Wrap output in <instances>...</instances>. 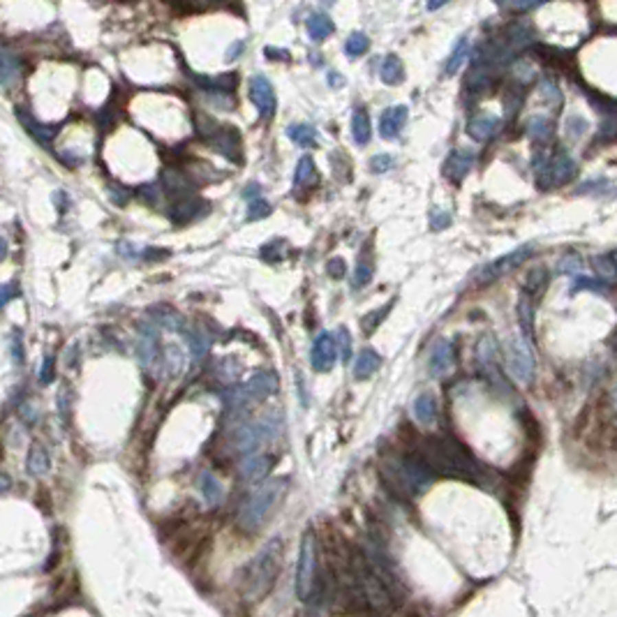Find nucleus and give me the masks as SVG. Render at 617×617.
<instances>
[{"label":"nucleus","instance_id":"f03ea898","mask_svg":"<svg viewBox=\"0 0 617 617\" xmlns=\"http://www.w3.org/2000/svg\"><path fill=\"white\" fill-rule=\"evenodd\" d=\"M386 483L393 488V493L403 495V497H416L423 491H428L435 476L430 469L418 460L416 456H396L384 460L381 465Z\"/></svg>","mask_w":617,"mask_h":617},{"label":"nucleus","instance_id":"f257e3e1","mask_svg":"<svg viewBox=\"0 0 617 617\" xmlns=\"http://www.w3.org/2000/svg\"><path fill=\"white\" fill-rule=\"evenodd\" d=\"M418 460L430 469V474H444L453 476V479H465L481 483L486 479V469L474 460L472 453L456 442L453 437H435V440H425L418 451Z\"/></svg>","mask_w":617,"mask_h":617},{"label":"nucleus","instance_id":"a211bd4d","mask_svg":"<svg viewBox=\"0 0 617 617\" xmlns=\"http://www.w3.org/2000/svg\"><path fill=\"white\" fill-rule=\"evenodd\" d=\"M412 414H414L416 421L423 423V425L435 423V418H437V400H435V396H432V393H421V396L414 400V405H412Z\"/></svg>","mask_w":617,"mask_h":617},{"label":"nucleus","instance_id":"a878e982","mask_svg":"<svg viewBox=\"0 0 617 617\" xmlns=\"http://www.w3.org/2000/svg\"><path fill=\"white\" fill-rule=\"evenodd\" d=\"M467 58H469V40H467V37H462V40H458L456 49L451 51V58L447 63V67H444V74H447V76L456 74Z\"/></svg>","mask_w":617,"mask_h":617},{"label":"nucleus","instance_id":"393cba45","mask_svg":"<svg viewBox=\"0 0 617 617\" xmlns=\"http://www.w3.org/2000/svg\"><path fill=\"white\" fill-rule=\"evenodd\" d=\"M546 282H548V271L543 269V266H537V269L530 271V276L525 278V287H523V294L525 296H537L541 294Z\"/></svg>","mask_w":617,"mask_h":617},{"label":"nucleus","instance_id":"7ed1b4c3","mask_svg":"<svg viewBox=\"0 0 617 617\" xmlns=\"http://www.w3.org/2000/svg\"><path fill=\"white\" fill-rule=\"evenodd\" d=\"M280 571V539L266 546V548L254 557V562L245 569L243 578V596L245 599H262L269 594Z\"/></svg>","mask_w":617,"mask_h":617},{"label":"nucleus","instance_id":"9d476101","mask_svg":"<svg viewBox=\"0 0 617 617\" xmlns=\"http://www.w3.org/2000/svg\"><path fill=\"white\" fill-rule=\"evenodd\" d=\"M250 100L254 102V106H257L264 118H271L276 113V106H278L276 91H273L271 81L266 76H254L250 81Z\"/></svg>","mask_w":617,"mask_h":617},{"label":"nucleus","instance_id":"20e7f679","mask_svg":"<svg viewBox=\"0 0 617 617\" xmlns=\"http://www.w3.org/2000/svg\"><path fill=\"white\" fill-rule=\"evenodd\" d=\"M284 479H271L262 483L257 491L250 493V497L243 502L238 511V523L247 532H257L259 527L264 525V520L269 518V513L276 508L278 500L282 497L284 493Z\"/></svg>","mask_w":617,"mask_h":617},{"label":"nucleus","instance_id":"9b49d317","mask_svg":"<svg viewBox=\"0 0 617 617\" xmlns=\"http://www.w3.org/2000/svg\"><path fill=\"white\" fill-rule=\"evenodd\" d=\"M335 356H338V349H335L333 338H330V333H326V330H322L315 338L313 352H310L313 368L317 372H328L335 363Z\"/></svg>","mask_w":617,"mask_h":617},{"label":"nucleus","instance_id":"c03bdc74","mask_svg":"<svg viewBox=\"0 0 617 617\" xmlns=\"http://www.w3.org/2000/svg\"><path fill=\"white\" fill-rule=\"evenodd\" d=\"M264 54L269 56V58H280V60H287L289 58V51L287 49H273V47H266L264 49Z\"/></svg>","mask_w":617,"mask_h":617},{"label":"nucleus","instance_id":"4c0bfd02","mask_svg":"<svg viewBox=\"0 0 617 617\" xmlns=\"http://www.w3.org/2000/svg\"><path fill=\"white\" fill-rule=\"evenodd\" d=\"M335 349H340L342 361L352 359V335H349V330L345 326H340V330H338V347Z\"/></svg>","mask_w":617,"mask_h":617},{"label":"nucleus","instance_id":"09e8293b","mask_svg":"<svg viewBox=\"0 0 617 617\" xmlns=\"http://www.w3.org/2000/svg\"><path fill=\"white\" fill-rule=\"evenodd\" d=\"M243 194H245V197H254V194H257V186H254V188H250V190H245V192H243Z\"/></svg>","mask_w":617,"mask_h":617},{"label":"nucleus","instance_id":"de8ad7c7","mask_svg":"<svg viewBox=\"0 0 617 617\" xmlns=\"http://www.w3.org/2000/svg\"><path fill=\"white\" fill-rule=\"evenodd\" d=\"M328 84L333 86V88H338V86L345 84V79H342V76H338V72H328Z\"/></svg>","mask_w":617,"mask_h":617},{"label":"nucleus","instance_id":"2eb2a0df","mask_svg":"<svg viewBox=\"0 0 617 617\" xmlns=\"http://www.w3.org/2000/svg\"><path fill=\"white\" fill-rule=\"evenodd\" d=\"M500 116H495V113H479V116L469 118L467 123V135L476 139V142H488L491 137L497 135L500 130Z\"/></svg>","mask_w":617,"mask_h":617},{"label":"nucleus","instance_id":"f3484780","mask_svg":"<svg viewBox=\"0 0 617 617\" xmlns=\"http://www.w3.org/2000/svg\"><path fill=\"white\" fill-rule=\"evenodd\" d=\"M271 465H273L271 458H266L262 453L245 456L243 460H240V474H243V479H247V481H259L269 474Z\"/></svg>","mask_w":617,"mask_h":617},{"label":"nucleus","instance_id":"423d86ee","mask_svg":"<svg viewBox=\"0 0 617 617\" xmlns=\"http://www.w3.org/2000/svg\"><path fill=\"white\" fill-rule=\"evenodd\" d=\"M578 174L576 160L564 150H557L550 160H543V171H539V186L541 188H555L564 186Z\"/></svg>","mask_w":617,"mask_h":617},{"label":"nucleus","instance_id":"c756f323","mask_svg":"<svg viewBox=\"0 0 617 617\" xmlns=\"http://www.w3.org/2000/svg\"><path fill=\"white\" fill-rule=\"evenodd\" d=\"M368 49H370V40H368L363 33H354V35L347 37L345 54L349 56V58H359V56H363Z\"/></svg>","mask_w":617,"mask_h":617},{"label":"nucleus","instance_id":"412c9836","mask_svg":"<svg viewBox=\"0 0 617 617\" xmlns=\"http://www.w3.org/2000/svg\"><path fill=\"white\" fill-rule=\"evenodd\" d=\"M352 137L359 146H366L372 137V125L370 116H368L366 109H356L352 116Z\"/></svg>","mask_w":617,"mask_h":617},{"label":"nucleus","instance_id":"0eeeda50","mask_svg":"<svg viewBox=\"0 0 617 617\" xmlns=\"http://www.w3.org/2000/svg\"><path fill=\"white\" fill-rule=\"evenodd\" d=\"M506 366L508 372L516 377L520 384H530L534 379V356L530 352V345L523 338H511L506 345Z\"/></svg>","mask_w":617,"mask_h":617},{"label":"nucleus","instance_id":"72a5a7b5","mask_svg":"<svg viewBox=\"0 0 617 617\" xmlns=\"http://www.w3.org/2000/svg\"><path fill=\"white\" fill-rule=\"evenodd\" d=\"M527 135H530L532 139H550V135H552L550 123L548 120H543L541 116L532 118L530 123H527Z\"/></svg>","mask_w":617,"mask_h":617},{"label":"nucleus","instance_id":"5701e85b","mask_svg":"<svg viewBox=\"0 0 617 617\" xmlns=\"http://www.w3.org/2000/svg\"><path fill=\"white\" fill-rule=\"evenodd\" d=\"M315 181H317L315 160L310 155H303L301 160H298V167H296V174H294V186L296 188H310Z\"/></svg>","mask_w":617,"mask_h":617},{"label":"nucleus","instance_id":"c9c22d12","mask_svg":"<svg viewBox=\"0 0 617 617\" xmlns=\"http://www.w3.org/2000/svg\"><path fill=\"white\" fill-rule=\"evenodd\" d=\"M269 213H271L269 201H264V199H254V201L247 203V222H254V220H259V218H266V215H269Z\"/></svg>","mask_w":617,"mask_h":617},{"label":"nucleus","instance_id":"37998d69","mask_svg":"<svg viewBox=\"0 0 617 617\" xmlns=\"http://www.w3.org/2000/svg\"><path fill=\"white\" fill-rule=\"evenodd\" d=\"M326 271H328V276H330V278H342V276H345V271H347V266H345V262H342L340 257H333V259H330V262H328Z\"/></svg>","mask_w":617,"mask_h":617},{"label":"nucleus","instance_id":"4be33fe9","mask_svg":"<svg viewBox=\"0 0 617 617\" xmlns=\"http://www.w3.org/2000/svg\"><path fill=\"white\" fill-rule=\"evenodd\" d=\"M379 76H381V81L389 84V86L400 84V81L405 79L403 60H400L398 56H386L384 63H381V67H379Z\"/></svg>","mask_w":617,"mask_h":617},{"label":"nucleus","instance_id":"bb28decb","mask_svg":"<svg viewBox=\"0 0 617 617\" xmlns=\"http://www.w3.org/2000/svg\"><path fill=\"white\" fill-rule=\"evenodd\" d=\"M289 139L301 148H313L317 142V130L313 125H291L287 130Z\"/></svg>","mask_w":617,"mask_h":617},{"label":"nucleus","instance_id":"e433bc0d","mask_svg":"<svg viewBox=\"0 0 617 617\" xmlns=\"http://www.w3.org/2000/svg\"><path fill=\"white\" fill-rule=\"evenodd\" d=\"M201 203H203V201H192V199L181 201V203H178V206H176V211L171 213V215H174L176 220H190V218H194V215H197V208H199Z\"/></svg>","mask_w":617,"mask_h":617},{"label":"nucleus","instance_id":"b1692460","mask_svg":"<svg viewBox=\"0 0 617 617\" xmlns=\"http://www.w3.org/2000/svg\"><path fill=\"white\" fill-rule=\"evenodd\" d=\"M532 298L530 296H520L518 301V322L520 330H523V340H532L534 335V315H532Z\"/></svg>","mask_w":617,"mask_h":617},{"label":"nucleus","instance_id":"6e6552de","mask_svg":"<svg viewBox=\"0 0 617 617\" xmlns=\"http://www.w3.org/2000/svg\"><path fill=\"white\" fill-rule=\"evenodd\" d=\"M532 252H534V245H523V247H518V250L504 254V257L495 259V262H491L488 266H483V269L476 273V282H479V284L495 282V280H500L502 276H506V273L516 271L518 266L523 264Z\"/></svg>","mask_w":617,"mask_h":617},{"label":"nucleus","instance_id":"ea45409f","mask_svg":"<svg viewBox=\"0 0 617 617\" xmlns=\"http://www.w3.org/2000/svg\"><path fill=\"white\" fill-rule=\"evenodd\" d=\"M451 225V213L447 211H435L430 215V227L435 229V232H440V229L449 227Z\"/></svg>","mask_w":617,"mask_h":617},{"label":"nucleus","instance_id":"58836bf2","mask_svg":"<svg viewBox=\"0 0 617 617\" xmlns=\"http://www.w3.org/2000/svg\"><path fill=\"white\" fill-rule=\"evenodd\" d=\"M488 86H491V81H488V74L483 72H474L472 76H469V84L467 88L472 91L474 95H483L488 91Z\"/></svg>","mask_w":617,"mask_h":617},{"label":"nucleus","instance_id":"7c9ffc66","mask_svg":"<svg viewBox=\"0 0 617 617\" xmlns=\"http://www.w3.org/2000/svg\"><path fill=\"white\" fill-rule=\"evenodd\" d=\"M372 262L370 259H361L359 264H356V271H354V280H352V287L359 289V287H366L368 282L372 280Z\"/></svg>","mask_w":617,"mask_h":617},{"label":"nucleus","instance_id":"ddd939ff","mask_svg":"<svg viewBox=\"0 0 617 617\" xmlns=\"http://www.w3.org/2000/svg\"><path fill=\"white\" fill-rule=\"evenodd\" d=\"M240 391H243L245 400H264L278 391V377L271 370H262V372L252 374Z\"/></svg>","mask_w":617,"mask_h":617},{"label":"nucleus","instance_id":"1a4fd4ad","mask_svg":"<svg viewBox=\"0 0 617 617\" xmlns=\"http://www.w3.org/2000/svg\"><path fill=\"white\" fill-rule=\"evenodd\" d=\"M208 142L218 153L229 157L232 162H240L243 148H240V137L234 127H218V130L208 132Z\"/></svg>","mask_w":617,"mask_h":617},{"label":"nucleus","instance_id":"49530a36","mask_svg":"<svg viewBox=\"0 0 617 617\" xmlns=\"http://www.w3.org/2000/svg\"><path fill=\"white\" fill-rule=\"evenodd\" d=\"M240 49H243V42H234V44H232V47H229V51H227V58H229V60L238 58Z\"/></svg>","mask_w":617,"mask_h":617},{"label":"nucleus","instance_id":"cd10ccee","mask_svg":"<svg viewBox=\"0 0 617 617\" xmlns=\"http://www.w3.org/2000/svg\"><path fill=\"white\" fill-rule=\"evenodd\" d=\"M199 486H201L203 500H206L208 504H218V502L222 500V486H220V481L215 479L211 472H203L201 474Z\"/></svg>","mask_w":617,"mask_h":617},{"label":"nucleus","instance_id":"f8f14e48","mask_svg":"<svg viewBox=\"0 0 617 617\" xmlns=\"http://www.w3.org/2000/svg\"><path fill=\"white\" fill-rule=\"evenodd\" d=\"M474 162H476L474 150H469V148H456L449 155L447 164H444V176H447L451 183H462V178H465L469 171H472Z\"/></svg>","mask_w":617,"mask_h":617},{"label":"nucleus","instance_id":"4468645a","mask_svg":"<svg viewBox=\"0 0 617 617\" xmlns=\"http://www.w3.org/2000/svg\"><path fill=\"white\" fill-rule=\"evenodd\" d=\"M407 116H410V109L403 106V104L386 109L379 118V135L384 139H396L400 135V130H403L405 123H407Z\"/></svg>","mask_w":617,"mask_h":617},{"label":"nucleus","instance_id":"39448f33","mask_svg":"<svg viewBox=\"0 0 617 617\" xmlns=\"http://www.w3.org/2000/svg\"><path fill=\"white\" fill-rule=\"evenodd\" d=\"M317 581V548L313 532H305L301 539V552H298V569H296V594L298 599L308 603Z\"/></svg>","mask_w":617,"mask_h":617},{"label":"nucleus","instance_id":"a19ab883","mask_svg":"<svg viewBox=\"0 0 617 617\" xmlns=\"http://www.w3.org/2000/svg\"><path fill=\"white\" fill-rule=\"evenodd\" d=\"M391 305H393V303H386V305H384V308H381V310H379V313H372V317H368V319L363 322V326H366V330H368V333H372V330H374V326H377V324H379L381 319H384V315H386V313H389V310H391Z\"/></svg>","mask_w":617,"mask_h":617},{"label":"nucleus","instance_id":"c85d7f7f","mask_svg":"<svg viewBox=\"0 0 617 617\" xmlns=\"http://www.w3.org/2000/svg\"><path fill=\"white\" fill-rule=\"evenodd\" d=\"M534 40V33L527 23H516L508 28V47L516 49V47H525Z\"/></svg>","mask_w":617,"mask_h":617},{"label":"nucleus","instance_id":"2f4dec72","mask_svg":"<svg viewBox=\"0 0 617 617\" xmlns=\"http://www.w3.org/2000/svg\"><path fill=\"white\" fill-rule=\"evenodd\" d=\"M574 291L578 289H592V291H601V294H608L610 291V282H603L601 278H585V276H578L574 278V287H571Z\"/></svg>","mask_w":617,"mask_h":617},{"label":"nucleus","instance_id":"f704fd0d","mask_svg":"<svg viewBox=\"0 0 617 617\" xmlns=\"http://www.w3.org/2000/svg\"><path fill=\"white\" fill-rule=\"evenodd\" d=\"M594 266L596 271H599V276L606 280V282H610V280L615 278V266H613V254H603V257H596L594 259Z\"/></svg>","mask_w":617,"mask_h":617},{"label":"nucleus","instance_id":"aec40b11","mask_svg":"<svg viewBox=\"0 0 617 617\" xmlns=\"http://www.w3.org/2000/svg\"><path fill=\"white\" fill-rule=\"evenodd\" d=\"M305 25H308V35L313 37L315 42L326 40V37L335 30L333 21H330V19L324 14V12H315V14H310L308 16V23H305Z\"/></svg>","mask_w":617,"mask_h":617},{"label":"nucleus","instance_id":"6ab92c4d","mask_svg":"<svg viewBox=\"0 0 617 617\" xmlns=\"http://www.w3.org/2000/svg\"><path fill=\"white\" fill-rule=\"evenodd\" d=\"M379 368V354L372 347H366L363 352H359V359L354 361V377L356 379H368L374 370Z\"/></svg>","mask_w":617,"mask_h":617},{"label":"nucleus","instance_id":"473e14b6","mask_svg":"<svg viewBox=\"0 0 617 617\" xmlns=\"http://www.w3.org/2000/svg\"><path fill=\"white\" fill-rule=\"evenodd\" d=\"M188 342H190V349H192L194 359H201V356L208 352V345H211L206 338V333H201V330H190Z\"/></svg>","mask_w":617,"mask_h":617},{"label":"nucleus","instance_id":"a18cd8bd","mask_svg":"<svg viewBox=\"0 0 617 617\" xmlns=\"http://www.w3.org/2000/svg\"><path fill=\"white\" fill-rule=\"evenodd\" d=\"M576 269H581V259H567V262L559 264V271H564V273H571Z\"/></svg>","mask_w":617,"mask_h":617},{"label":"nucleus","instance_id":"79ce46f5","mask_svg":"<svg viewBox=\"0 0 617 617\" xmlns=\"http://www.w3.org/2000/svg\"><path fill=\"white\" fill-rule=\"evenodd\" d=\"M372 171H389L391 167H393V157L391 155H386V153H381V155H377V157H372Z\"/></svg>","mask_w":617,"mask_h":617},{"label":"nucleus","instance_id":"dca6fc26","mask_svg":"<svg viewBox=\"0 0 617 617\" xmlns=\"http://www.w3.org/2000/svg\"><path fill=\"white\" fill-rule=\"evenodd\" d=\"M453 370V345L449 340H440L430 354V372L435 377H444Z\"/></svg>","mask_w":617,"mask_h":617}]
</instances>
